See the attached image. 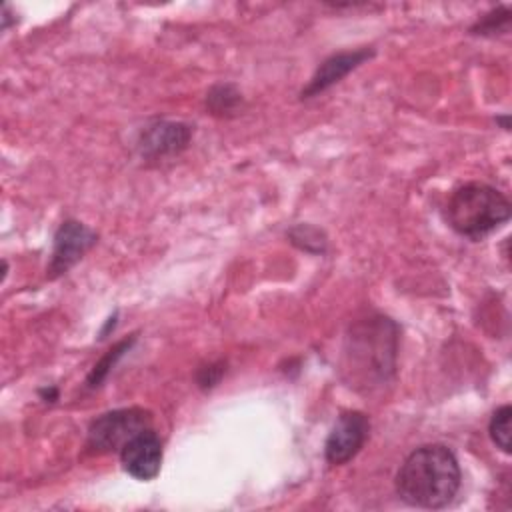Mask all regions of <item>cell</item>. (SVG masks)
<instances>
[{"label": "cell", "mask_w": 512, "mask_h": 512, "mask_svg": "<svg viewBox=\"0 0 512 512\" xmlns=\"http://www.w3.org/2000/svg\"><path fill=\"white\" fill-rule=\"evenodd\" d=\"M460 466L444 444H426L408 454L396 474L398 496L418 508H444L460 488Z\"/></svg>", "instance_id": "1"}, {"label": "cell", "mask_w": 512, "mask_h": 512, "mask_svg": "<svg viewBox=\"0 0 512 512\" xmlns=\"http://www.w3.org/2000/svg\"><path fill=\"white\" fill-rule=\"evenodd\" d=\"M398 326L384 316L366 318L350 328L344 348V370L354 386L374 388L390 380L396 368Z\"/></svg>", "instance_id": "2"}, {"label": "cell", "mask_w": 512, "mask_h": 512, "mask_svg": "<svg viewBox=\"0 0 512 512\" xmlns=\"http://www.w3.org/2000/svg\"><path fill=\"white\" fill-rule=\"evenodd\" d=\"M510 200L496 188L470 182L452 192L446 204V220L466 238H482L510 218Z\"/></svg>", "instance_id": "3"}, {"label": "cell", "mask_w": 512, "mask_h": 512, "mask_svg": "<svg viewBox=\"0 0 512 512\" xmlns=\"http://www.w3.org/2000/svg\"><path fill=\"white\" fill-rule=\"evenodd\" d=\"M150 412L142 408H120L98 416L88 428L86 446L94 452L122 450L136 434L150 428Z\"/></svg>", "instance_id": "4"}, {"label": "cell", "mask_w": 512, "mask_h": 512, "mask_svg": "<svg viewBox=\"0 0 512 512\" xmlns=\"http://www.w3.org/2000/svg\"><path fill=\"white\" fill-rule=\"evenodd\" d=\"M370 432V420L366 414L358 410L342 412L332 426L326 444H324V456L330 464H346L352 460L360 448L364 446Z\"/></svg>", "instance_id": "5"}, {"label": "cell", "mask_w": 512, "mask_h": 512, "mask_svg": "<svg viewBox=\"0 0 512 512\" xmlns=\"http://www.w3.org/2000/svg\"><path fill=\"white\" fill-rule=\"evenodd\" d=\"M96 232L76 220H66L54 234V250L48 264L50 276H60L68 272L94 244Z\"/></svg>", "instance_id": "6"}, {"label": "cell", "mask_w": 512, "mask_h": 512, "mask_svg": "<svg viewBox=\"0 0 512 512\" xmlns=\"http://www.w3.org/2000/svg\"><path fill=\"white\" fill-rule=\"evenodd\" d=\"M192 138V130L184 122L156 120L148 124L138 140L140 154L148 160H162L174 154H180Z\"/></svg>", "instance_id": "7"}, {"label": "cell", "mask_w": 512, "mask_h": 512, "mask_svg": "<svg viewBox=\"0 0 512 512\" xmlns=\"http://www.w3.org/2000/svg\"><path fill=\"white\" fill-rule=\"evenodd\" d=\"M120 460L132 478L152 480L162 466V442L148 428L124 444L120 450Z\"/></svg>", "instance_id": "8"}, {"label": "cell", "mask_w": 512, "mask_h": 512, "mask_svg": "<svg viewBox=\"0 0 512 512\" xmlns=\"http://www.w3.org/2000/svg\"><path fill=\"white\" fill-rule=\"evenodd\" d=\"M370 56H372V50L360 48V50H352V52H338V54L326 58L318 66V70L314 72V76L310 78V82L306 84V88L302 90L300 96L312 98V96L328 90L332 84L340 82L348 72H352L356 66H360Z\"/></svg>", "instance_id": "9"}, {"label": "cell", "mask_w": 512, "mask_h": 512, "mask_svg": "<svg viewBox=\"0 0 512 512\" xmlns=\"http://www.w3.org/2000/svg\"><path fill=\"white\" fill-rule=\"evenodd\" d=\"M132 342H134V336H132V338H126V340H122V342H118L116 346H112V348H110V350L100 358V362H98V364H94L92 372H90V374H88V378H86L88 388H96V386H100V384L106 380V376L110 374L112 366L122 358V354H124V352H128V350H130Z\"/></svg>", "instance_id": "10"}, {"label": "cell", "mask_w": 512, "mask_h": 512, "mask_svg": "<svg viewBox=\"0 0 512 512\" xmlns=\"http://www.w3.org/2000/svg\"><path fill=\"white\" fill-rule=\"evenodd\" d=\"M510 418H512V408L506 404V406H500L492 418H490V426H488V432H490V438L492 442L506 454H510L512 450V444H510Z\"/></svg>", "instance_id": "11"}, {"label": "cell", "mask_w": 512, "mask_h": 512, "mask_svg": "<svg viewBox=\"0 0 512 512\" xmlns=\"http://www.w3.org/2000/svg\"><path fill=\"white\" fill-rule=\"evenodd\" d=\"M240 94L236 92L234 86L230 84H220V86H214L210 92H208V108L214 112V114H230L238 108L240 104Z\"/></svg>", "instance_id": "12"}, {"label": "cell", "mask_w": 512, "mask_h": 512, "mask_svg": "<svg viewBox=\"0 0 512 512\" xmlns=\"http://www.w3.org/2000/svg\"><path fill=\"white\" fill-rule=\"evenodd\" d=\"M510 24V10L506 6H500L496 10H490L488 14H484L472 28V34H482V36H492L498 32L508 30Z\"/></svg>", "instance_id": "13"}, {"label": "cell", "mask_w": 512, "mask_h": 512, "mask_svg": "<svg viewBox=\"0 0 512 512\" xmlns=\"http://www.w3.org/2000/svg\"><path fill=\"white\" fill-rule=\"evenodd\" d=\"M224 370H226L224 362H216V364H208V366L200 368V372H198V376H196L200 388H212V386H216L218 380H220V376L224 374Z\"/></svg>", "instance_id": "14"}]
</instances>
